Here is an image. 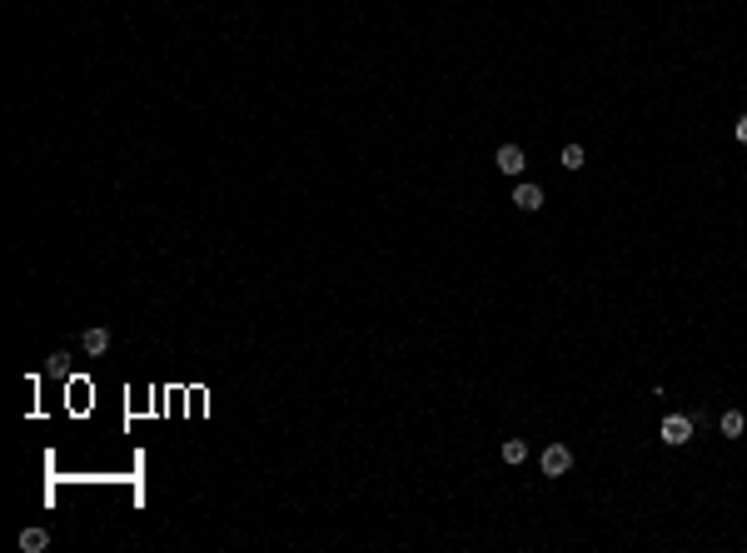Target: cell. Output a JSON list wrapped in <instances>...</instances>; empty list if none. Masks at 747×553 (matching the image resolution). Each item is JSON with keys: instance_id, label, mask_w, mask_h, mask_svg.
Returning <instances> with one entry per match:
<instances>
[{"instance_id": "cell-3", "label": "cell", "mask_w": 747, "mask_h": 553, "mask_svg": "<svg viewBox=\"0 0 747 553\" xmlns=\"http://www.w3.org/2000/svg\"><path fill=\"white\" fill-rule=\"evenodd\" d=\"M493 164H498L503 175H524V164H528V160H524V145H498V150H493Z\"/></svg>"}, {"instance_id": "cell-2", "label": "cell", "mask_w": 747, "mask_h": 553, "mask_svg": "<svg viewBox=\"0 0 747 553\" xmlns=\"http://www.w3.org/2000/svg\"><path fill=\"white\" fill-rule=\"evenodd\" d=\"M568 469H573V449H568V444H548V449H543V474L558 479V474H568Z\"/></svg>"}, {"instance_id": "cell-9", "label": "cell", "mask_w": 747, "mask_h": 553, "mask_svg": "<svg viewBox=\"0 0 747 553\" xmlns=\"http://www.w3.org/2000/svg\"><path fill=\"white\" fill-rule=\"evenodd\" d=\"M742 429H747V419H742L737 409H727V414H722V434H727V438H737Z\"/></svg>"}, {"instance_id": "cell-6", "label": "cell", "mask_w": 747, "mask_h": 553, "mask_svg": "<svg viewBox=\"0 0 747 553\" xmlns=\"http://www.w3.org/2000/svg\"><path fill=\"white\" fill-rule=\"evenodd\" d=\"M498 454H503V464H524V459H528V444H524V438H508Z\"/></svg>"}, {"instance_id": "cell-10", "label": "cell", "mask_w": 747, "mask_h": 553, "mask_svg": "<svg viewBox=\"0 0 747 553\" xmlns=\"http://www.w3.org/2000/svg\"><path fill=\"white\" fill-rule=\"evenodd\" d=\"M45 369H50L55 379H65V374H70V354H50V364H45Z\"/></svg>"}, {"instance_id": "cell-5", "label": "cell", "mask_w": 747, "mask_h": 553, "mask_svg": "<svg viewBox=\"0 0 747 553\" xmlns=\"http://www.w3.org/2000/svg\"><path fill=\"white\" fill-rule=\"evenodd\" d=\"M80 344H85V354H105L110 349V329H85Z\"/></svg>"}, {"instance_id": "cell-4", "label": "cell", "mask_w": 747, "mask_h": 553, "mask_svg": "<svg viewBox=\"0 0 747 553\" xmlns=\"http://www.w3.org/2000/svg\"><path fill=\"white\" fill-rule=\"evenodd\" d=\"M513 204H519V209H528V214H533V209L543 204V190H538V185H519V190H513Z\"/></svg>"}, {"instance_id": "cell-7", "label": "cell", "mask_w": 747, "mask_h": 553, "mask_svg": "<svg viewBox=\"0 0 747 553\" xmlns=\"http://www.w3.org/2000/svg\"><path fill=\"white\" fill-rule=\"evenodd\" d=\"M45 543H50V533H45V528H25V533H20V548H25V553H40Z\"/></svg>"}, {"instance_id": "cell-1", "label": "cell", "mask_w": 747, "mask_h": 553, "mask_svg": "<svg viewBox=\"0 0 747 553\" xmlns=\"http://www.w3.org/2000/svg\"><path fill=\"white\" fill-rule=\"evenodd\" d=\"M663 444L668 449H682L687 444V438H693V419H687V414H663Z\"/></svg>"}, {"instance_id": "cell-8", "label": "cell", "mask_w": 747, "mask_h": 553, "mask_svg": "<svg viewBox=\"0 0 747 553\" xmlns=\"http://www.w3.org/2000/svg\"><path fill=\"white\" fill-rule=\"evenodd\" d=\"M583 145H563V170H583Z\"/></svg>"}, {"instance_id": "cell-11", "label": "cell", "mask_w": 747, "mask_h": 553, "mask_svg": "<svg viewBox=\"0 0 747 553\" xmlns=\"http://www.w3.org/2000/svg\"><path fill=\"white\" fill-rule=\"evenodd\" d=\"M732 135H737V140H742V145H747V115H742V120H737V130H732Z\"/></svg>"}]
</instances>
